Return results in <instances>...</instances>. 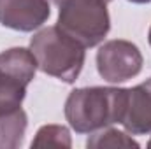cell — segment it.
<instances>
[{
    "instance_id": "1",
    "label": "cell",
    "mask_w": 151,
    "mask_h": 149,
    "mask_svg": "<svg viewBox=\"0 0 151 149\" xmlns=\"http://www.w3.org/2000/svg\"><path fill=\"white\" fill-rule=\"evenodd\" d=\"M127 98L125 88H77L65 100V117L77 133H93L114 123L121 125Z\"/></svg>"
},
{
    "instance_id": "2",
    "label": "cell",
    "mask_w": 151,
    "mask_h": 149,
    "mask_svg": "<svg viewBox=\"0 0 151 149\" xmlns=\"http://www.w3.org/2000/svg\"><path fill=\"white\" fill-rule=\"evenodd\" d=\"M39 69L63 82H74L84 65V46L58 27H47L30 40Z\"/></svg>"
},
{
    "instance_id": "3",
    "label": "cell",
    "mask_w": 151,
    "mask_h": 149,
    "mask_svg": "<svg viewBox=\"0 0 151 149\" xmlns=\"http://www.w3.org/2000/svg\"><path fill=\"white\" fill-rule=\"evenodd\" d=\"M58 28L84 47L100 44L111 28L106 0H62Z\"/></svg>"
},
{
    "instance_id": "4",
    "label": "cell",
    "mask_w": 151,
    "mask_h": 149,
    "mask_svg": "<svg viewBox=\"0 0 151 149\" xmlns=\"http://www.w3.org/2000/svg\"><path fill=\"white\" fill-rule=\"evenodd\" d=\"M97 70L107 82H125L142 70V54L128 40H107L97 51Z\"/></svg>"
},
{
    "instance_id": "5",
    "label": "cell",
    "mask_w": 151,
    "mask_h": 149,
    "mask_svg": "<svg viewBox=\"0 0 151 149\" xmlns=\"http://www.w3.org/2000/svg\"><path fill=\"white\" fill-rule=\"evenodd\" d=\"M51 14L47 0H0V25L16 32H34Z\"/></svg>"
},
{
    "instance_id": "6",
    "label": "cell",
    "mask_w": 151,
    "mask_h": 149,
    "mask_svg": "<svg viewBox=\"0 0 151 149\" xmlns=\"http://www.w3.org/2000/svg\"><path fill=\"white\" fill-rule=\"evenodd\" d=\"M127 109L121 119L123 128L130 135L151 133V79L128 88Z\"/></svg>"
},
{
    "instance_id": "7",
    "label": "cell",
    "mask_w": 151,
    "mask_h": 149,
    "mask_svg": "<svg viewBox=\"0 0 151 149\" xmlns=\"http://www.w3.org/2000/svg\"><path fill=\"white\" fill-rule=\"evenodd\" d=\"M0 69L7 75H11L12 79L28 86L32 82V79L35 77L39 65L32 49L11 47V49L0 53Z\"/></svg>"
},
{
    "instance_id": "8",
    "label": "cell",
    "mask_w": 151,
    "mask_h": 149,
    "mask_svg": "<svg viewBox=\"0 0 151 149\" xmlns=\"http://www.w3.org/2000/svg\"><path fill=\"white\" fill-rule=\"evenodd\" d=\"M27 132V114L23 109L0 116V148H19Z\"/></svg>"
},
{
    "instance_id": "9",
    "label": "cell",
    "mask_w": 151,
    "mask_h": 149,
    "mask_svg": "<svg viewBox=\"0 0 151 149\" xmlns=\"http://www.w3.org/2000/svg\"><path fill=\"white\" fill-rule=\"evenodd\" d=\"M27 95V86L12 79L0 69V116L21 109Z\"/></svg>"
},
{
    "instance_id": "10",
    "label": "cell",
    "mask_w": 151,
    "mask_h": 149,
    "mask_svg": "<svg viewBox=\"0 0 151 149\" xmlns=\"http://www.w3.org/2000/svg\"><path fill=\"white\" fill-rule=\"evenodd\" d=\"M86 148L104 149V148H139V144L127 135L125 132H119L116 128H102L99 132H93V135L86 140Z\"/></svg>"
},
{
    "instance_id": "11",
    "label": "cell",
    "mask_w": 151,
    "mask_h": 149,
    "mask_svg": "<svg viewBox=\"0 0 151 149\" xmlns=\"http://www.w3.org/2000/svg\"><path fill=\"white\" fill-rule=\"evenodd\" d=\"M70 132L62 125H46L39 128L32 148H70Z\"/></svg>"
},
{
    "instance_id": "12",
    "label": "cell",
    "mask_w": 151,
    "mask_h": 149,
    "mask_svg": "<svg viewBox=\"0 0 151 149\" xmlns=\"http://www.w3.org/2000/svg\"><path fill=\"white\" fill-rule=\"evenodd\" d=\"M128 2H134V4H150L151 0H128Z\"/></svg>"
},
{
    "instance_id": "13",
    "label": "cell",
    "mask_w": 151,
    "mask_h": 149,
    "mask_svg": "<svg viewBox=\"0 0 151 149\" xmlns=\"http://www.w3.org/2000/svg\"><path fill=\"white\" fill-rule=\"evenodd\" d=\"M53 2H55L56 5H60V2H62V0H53ZM106 2H111V0H106Z\"/></svg>"
},
{
    "instance_id": "14",
    "label": "cell",
    "mask_w": 151,
    "mask_h": 149,
    "mask_svg": "<svg viewBox=\"0 0 151 149\" xmlns=\"http://www.w3.org/2000/svg\"><path fill=\"white\" fill-rule=\"evenodd\" d=\"M148 39H150V44H151V27H150V32H148Z\"/></svg>"
},
{
    "instance_id": "15",
    "label": "cell",
    "mask_w": 151,
    "mask_h": 149,
    "mask_svg": "<svg viewBox=\"0 0 151 149\" xmlns=\"http://www.w3.org/2000/svg\"><path fill=\"white\" fill-rule=\"evenodd\" d=\"M148 148H150V149H151V140H150V142H148Z\"/></svg>"
}]
</instances>
